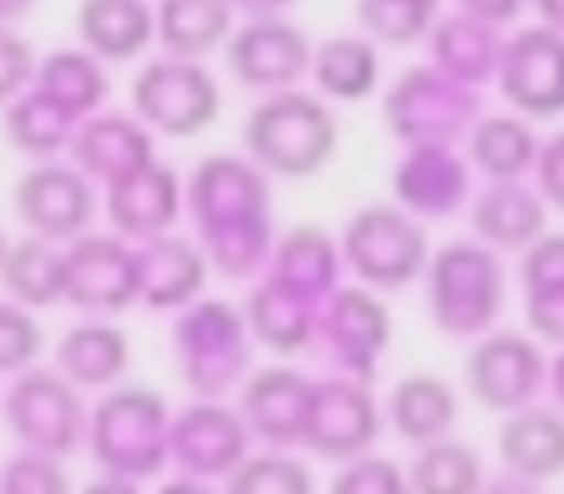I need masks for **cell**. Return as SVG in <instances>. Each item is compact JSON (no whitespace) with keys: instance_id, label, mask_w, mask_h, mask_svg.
<instances>
[{"instance_id":"cell-1","label":"cell","mask_w":564,"mask_h":494,"mask_svg":"<svg viewBox=\"0 0 564 494\" xmlns=\"http://www.w3.org/2000/svg\"><path fill=\"white\" fill-rule=\"evenodd\" d=\"M184 218L208 267L224 277H263L273 252V178L248 154H208L184 178Z\"/></svg>"},{"instance_id":"cell-2","label":"cell","mask_w":564,"mask_h":494,"mask_svg":"<svg viewBox=\"0 0 564 494\" xmlns=\"http://www.w3.org/2000/svg\"><path fill=\"white\" fill-rule=\"evenodd\" d=\"M341 144V124L332 105L307 89L263 95L243 119V154L268 178H317Z\"/></svg>"},{"instance_id":"cell-3","label":"cell","mask_w":564,"mask_h":494,"mask_svg":"<svg viewBox=\"0 0 564 494\" xmlns=\"http://www.w3.org/2000/svg\"><path fill=\"white\" fill-rule=\"evenodd\" d=\"M169 400L154 386H109L99 406H89L85 450L95 455L99 475H119L149 485L169 475Z\"/></svg>"},{"instance_id":"cell-4","label":"cell","mask_w":564,"mask_h":494,"mask_svg":"<svg viewBox=\"0 0 564 494\" xmlns=\"http://www.w3.org/2000/svg\"><path fill=\"white\" fill-rule=\"evenodd\" d=\"M421 282H426L431 327L441 337L476 341L500 327V311H506V267H500V252H490L486 243L456 238L446 248H431Z\"/></svg>"},{"instance_id":"cell-5","label":"cell","mask_w":564,"mask_h":494,"mask_svg":"<svg viewBox=\"0 0 564 494\" xmlns=\"http://www.w3.org/2000/svg\"><path fill=\"white\" fill-rule=\"evenodd\" d=\"M253 331L243 307L218 297H198L174 311V366L194 400H224L253 371Z\"/></svg>"},{"instance_id":"cell-6","label":"cell","mask_w":564,"mask_h":494,"mask_svg":"<svg viewBox=\"0 0 564 494\" xmlns=\"http://www.w3.org/2000/svg\"><path fill=\"white\" fill-rule=\"evenodd\" d=\"M341 248V272H351L357 287H371L381 297L406 292L421 282L431 262V238L426 223L411 218L401 204H367L347 218L337 238Z\"/></svg>"},{"instance_id":"cell-7","label":"cell","mask_w":564,"mask_h":494,"mask_svg":"<svg viewBox=\"0 0 564 494\" xmlns=\"http://www.w3.org/2000/svg\"><path fill=\"white\" fill-rule=\"evenodd\" d=\"M0 416H6V430L15 436L20 450L69 460L85 446V391L69 386L55 366H30L20 376H10V386L0 391Z\"/></svg>"},{"instance_id":"cell-8","label":"cell","mask_w":564,"mask_h":494,"mask_svg":"<svg viewBox=\"0 0 564 494\" xmlns=\"http://www.w3.org/2000/svg\"><path fill=\"white\" fill-rule=\"evenodd\" d=\"M129 99H134L139 124L164 139H198L224 114V85L214 79V69L204 59H178V55L149 59L134 75Z\"/></svg>"},{"instance_id":"cell-9","label":"cell","mask_w":564,"mask_h":494,"mask_svg":"<svg viewBox=\"0 0 564 494\" xmlns=\"http://www.w3.org/2000/svg\"><path fill=\"white\" fill-rule=\"evenodd\" d=\"M381 400L371 391V381H351V376H317L307 386V410H302V446L312 460H327V465H341V460H357L367 450H377L381 440Z\"/></svg>"},{"instance_id":"cell-10","label":"cell","mask_w":564,"mask_h":494,"mask_svg":"<svg viewBox=\"0 0 564 494\" xmlns=\"http://www.w3.org/2000/svg\"><path fill=\"white\" fill-rule=\"evenodd\" d=\"M486 114L480 89L456 85L431 65H411L387 89V129L401 144H460L470 124Z\"/></svg>"},{"instance_id":"cell-11","label":"cell","mask_w":564,"mask_h":494,"mask_svg":"<svg viewBox=\"0 0 564 494\" xmlns=\"http://www.w3.org/2000/svg\"><path fill=\"white\" fill-rule=\"evenodd\" d=\"M387 347H391V311H387V301H381V292L341 282L317 307L312 351H317L337 376L377 381Z\"/></svg>"},{"instance_id":"cell-12","label":"cell","mask_w":564,"mask_h":494,"mask_svg":"<svg viewBox=\"0 0 564 494\" xmlns=\"http://www.w3.org/2000/svg\"><path fill=\"white\" fill-rule=\"evenodd\" d=\"M10 208H15L20 228L45 243H75L95 228L99 218V188L89 174H79L69 158H45L30 164L10 188Z\"/></svg>"},{"instance_id":"cell-13","label":"cell","mask_w":564,"mask_h":494,"mask_svg":"<svg viewBox=\"0 0 564 494\" xmlns=\"http://www.w3.org/2000/svg\"><path fill=\"white\" fill-rule=\"evenodd\" d=\"M545 371H550V351L530 331L496 327L470 341L466 396H476V406L490 410V416H510V410L535 406L545 396Z\"/></svg>"},{"instance_id":"cell-14","label":"cell","mask_w":564,"mask_h":494,"mask_svg":"<svg viewBox=\"0 0 564 494\" xmlns=\"http://www.w3.org/2000/svg\"><path fill=\"white\" fill-rule=\"evenodd\" d=\"M65 307L79 317H119L139 307V257L119 233H95L65 243Z\"/></svg>"},{"instance_id":"cell-15","label":"cell","mask_w":564,"mask_h":494,"mask_svg":"<svg viewBox=\"0 0 564 494\" xmlns=\"http://www.w3.org/2000/svg\"><path fill=\"white\" fill-rule=\"evenodd\" d=\"M248 455H253V436L228 400H188L169 420V470L178 475L224 485Z\"/></svg>"},{"instance_id":"cell-16","label":"cell","mask_w":564,"mask_h":494,"mask_svg":"<svg viewBox=\"0 0 564 494\" xmlns=\"http://www.w3.org/2000/svg\"><path fill=\"white\" fill-rule=\"evenodd\" d=\"M496 89L520 119H560L564 114V35L550 25H525L500 45Z\"/></svg>"},{"instance_id":"cell-17","label":"cell","mask_w":564,"mask_h":494,"mask_svg":"<svg viewBox=\"0 0 564 494\" xmlns=\"http://www.w3.org/2000/svg\"><path fill=\"white\" fill-rule=\"evenodd\" d=\"M224 59H228L234 85L253 89V95L263 99V95H278V89H297L302 79H307L312 40L282 15L243 20V25H234V35H228Z\"/></svg>"},{"instance_id":"cell-18","label":"cell","mask_w":564,"mask_h":494,"mask_svg":"<svg viewBox=\"0 0 564 494\" xmlns=\"http://www.w3.org/2000/svg\"><path fill=\"white\" fill-rule=\"evenodd\" d=\"M99 213H105L109 233L129 238V243L164 238V233H174L178 218H184V178H178L174 164L149 158V164L134 168V174L105 184Z\"/></svg>"},{"instance_id":"cell-19","label":"cell","mask_w":564,"mask_h":494,"mask_svg":"<svg viewBox=\"0 0 564 494\" xmlns=\"http://www.w3.org/2000/svg\"><path fill=\"white\" fill-rule=\"evenodd\" d=\"M391 204H401L421 223H446L470 208V164L456 144H411L391 168Z\"/></svg>"},{"instance_id":"cell-20","label":"cell","mask_w":564,"mask_h":494,"mask_svg":"<svg viewBox=\"0 0 564 494\" xmlns=\"http://www.w3.org/2000/svg\"><path fill=\"white\" fill-rule=\"evenodd\" d=\"M307 386H312V376H302V366H288V361H268V366L248 371V381L238 386V416H243L253 446H263V450L302 446Z\"/></svg>"},{"instance_id":"cell-21","label":"cell","mask_w":564,"mask_h":494,"mask_svg":"<svg viewBox=\"0 0 564 494\" xmlns=\"http://www.w3.org/2000/svg\"><path fill=\"white\" fill-rule=\"evenodd\" d=\"M134 257H139V307L149 311H184L188 301L204 297L208 277H214L204 248L184 233L134 243Z\"/></svg>"},{"instance_id":"cell-22","label":"cell","mask_w":564,"mask_h":494,"mask_svg":"<svg viewBox=\"0 0 564 494\" xmlns=\"http://www.w3.org/2000/svg\"><path fill=\"white\" fill-rule=\"evenodd\" d=\"M470 238L486 243L490 252H525L545 233V198L535 194V184L525 178H506V184H486L480 194H470Z\"/></svg>"},{"instance_id":"cell-23","label":"cell","mask_w":564,"mask_h":494,"mask_svg":"<svg viewBox=\"0 0 564 494\" xmlns=\"http://www.w3.org/2000/svg\"><path fill=\"white\" fill-rule=\"evenodd\" d=\"M149 158H159L154 134L134 114H115V109L79 119L75 139H69V164L79 174H89L95 184H115V178L134 174L139 164H149Z\"/></svg>"},{"instance_id":"cell-24","label":"cell","mask_w":564,"mask_h":494,"mask_svg":"<svg viewBox=\"0 0 564 494\" xmlns=\"http://www.w3.org/2000/svg\"><path fill=\"white\" fill-rule=\"evenodd\" d=\"M129 361H134V347L115 317H79L55 341V371L79 391L119 386L129 376Z\"/></svg>"},{"instance_id":"cell-25","label":"cell","mask_w":564,"mask_h":494,"mask_svg":"<svg viewBox=\"0 0 564 494\" xmlns=\"http://www.w3.org/2000/svg\"><path fill=\"white\" fill-rule=\"evenodd\" d=\"M381 416H387V426L397 430L411 450L431 446V440L456 436V426H460V391L451 386L446 376H436V371H411V376H401L397 386L387 391Z\"/></svg>"},{"instance_id":"cell-26","label":"cell","mask_w":564,"mask_h":494,"mask_svg":"<svg viewBox=\"0 0 564 494\" xmlns=\"http://www.w3.org/2000/svg\"><path fill=\"white\" fill-rule=\"evenodd\" d=\"M263 277H273L278 287L297 292L307 301H327L341 287V248L327 228L297 223L288 233H278L273 252H268Z\"/></svg>"},{"instance_id":"cell-27","label":"cell","mask_w":564,"mask_h":494,"mask_svg":"<svg viewBox=\"0 0 564 494\" xmlns=\"http://www.w3.org/2000/svg\"><path fill=\"white\" fill-rule=\"evenodd\" d=\"M75 35L105 65H134L154 50V0H79Z\"/></svg>"},{"instance_id":"cell-28","label":"cell","mask_w":564,"mask_h":494,"mask_svg":"<svg viewBox=\"0 0 564 494\" xmlns=\"http://www.w3.org/2000/svg\"><path fill=\"white\" fill-rule=\"evenodd\" d=\"M500 465L540 485L564 475V410L555 400L520 406L500 420Z\"/></svg>"},{"instance_id":"cell-29","label":"cell","mask_w":564,"mask_h":494,"mask_svg":"<svg viewBox=\"0 0 564 494\" xmlns=\"http://www.w3.org/2000/svg\"><path fill=\"white\" fill-rule=\"evenodd\" d=\"M317 307L322 301L297 297V292L278 287L273 277H258L243 301V321L263 351H273V356H302V351H312Z\"/></svg>"},{"instance_id":"cell-30","label":"cell","mask_w":564,"mask_h":494,"mask_svg":"<svg viewBox=\"0 0 564 494\" xmlns=\"http://www.w3.org/2000/svg\"><path fill=\"white\" fill-rule=\"evenodd\" d=\"M431 40V69H441L446 79H456V85H490L496 79V65H500V25H486V20L476 15H446L436 20V25L426 30Z\"/></svg>"},{"instance_id":"cell-31","label":"cell","mask_w":564,"mask_h":494,"mask_svg":"<svg viewBox=\"0 0 564 494\" xmlns=\"http://www.w3.org/2000/svg\"><path fill=\"white\" fill-rule=\"evenodd\" d=\"M307 79L327 105H361L381 89V50L367 35H327L312 45Z\"/></svg>"},{"instance_id":"cell-32","label":"cell","mask_w":564,"mask_h":494,"mask_svg":"<svg viewBox=\"0 0 564 494\" xmlns=\"http://www.w3.org/2000/svg\"><path fill=\"white\" fill-rule=\"evenodd\" d=\"M525 331L540 347H564V233H540L520 252Z\"/></svg>"},{"instance_id":"cell-33","label":"cell","mask_w":564,"mask_h":494,"mask_svg":"<svg viewBox=\"0 0 564 494\" xmlns=\"http://www.w3.org/2000/svg\"><path fill=\"white\" fill-rule=\"evenodd\" d=\"M234 35V6L228 0H154V45L178 59L218 55Z\"/></svg>"},{"instance_id":"cell-34","label":"cell","mask_w":564,"mask_h":494,"mask_svg":"<svg viewBox=\"0 0 564 494\" xmlns=\"http://www.w3.org/2000/svg\"><path fill=\"white\" fill-rule=\"evenodd\" d=\"M540 154V134L530 119L520 114H480L466 134V158L476 174H486L490 184H506V178H530Z\"/></svg>"},{"instance_id":"cell-35","label":"cell","mask_w":564,"mask_h":494,"mask_svg":"<svg viewBox=\"0 0 564 494\" xmlns=\"http://www.w3.org/2000/svg\"><path fill=\"white\" fill-rule=\"evenodd\" d=\"M0 287L10 301L30 311L65 307V248L45 243V238H15L0 262Z\"/></svg>"},{"instance_id":"cell-36","label":"cell","mask_w":564,"mask_h":494,"mask_svg":"<svg viewBox=\"0 0 564 494\" xmlns=\"http://www.w3.org/2000/svg\"><path fill=\"white\" fill-rule=\"evenodd\" d=\"M0 129H6V144L15 149V154L35 158V164H45V158H59L69 154V139H75L79 119L69 114L65 105H55L50 95H40L35 85L25 89V95L15 99V105L0 109Z\"/></svg>"},{"instance_id":"cell-37","label":"cell","mask_w":564,"mask_h":494,"mask_svg":"<svg viewBox=\"0 0 564 494\" xmlns=\"http://www.w3.org/2000/svg\"><path fill=\"white\" fill-rule=\"evenodd\" d=\"M35 89L50 95L55 105H65L75 119H89V114H99L109 99V65L89 55L85 45L50 50L35 65Z\"/></svg>"},{"instance_id":"cell-38","label":"cell","mask_w":564,"mask_h":494,"mask_svg":"<svg viewBox=\"0 0 564 494\" xmlns=\"http://www.w3.org/2000/svg\"><path fill=\"white\" fill-rule=\"evenodd\" d=\"M406 485L411 494H480V485H486V460L460 436L431 440V446H416V455H411Z\"/></svg>"},{"instance_id":"cell-39","label":"cell","mask_w":564,"mask_h":494,"mask_svg":"<svg viewBox=\"0 0 564 494\" xmlns=\"http://www.w3.org/2000/svg\"><path fill=\"white\" fill-rule=\"evenodd\" d=\"M224 494H317V480L297 450H253L224 480Z\"/></svg>"},{"instance_id":"cell-40","label":"cell","mask_w":564,"mask_h":494,"mask_svg":"<svg viewBox=\"0 0 564 494\" xmlns=\"http://www.w3.org/2000/svg\"><path fill=\"white\" fill-rule=\"evenodd\" d=\"M361 35L377 45H421L436 25V6H411V0H357Z\"/></svg>"},{"instance_id":"cell-41","label":"cell","mask_w":564,"mask_h":494,"mask_svg":"<svg viewBox=\"0 0 564 494\" xmlns=\"http://www.w3.org/2000/svg\"><path fill=\"white\" fill-rule=\"evenodd\" d=\"M40 356H45V327H40V317L30 307H20V301L0 297V376H20V371L40 366Z\"/></svg>"},{"instance_id":"cell-42","label":"cell","mask_w":564,"mask_h":494,"mask_svg":"<svg viewBox=\"0 0 564 494\" xmlns=\"http://www.w3.org/2000/svg\"><path fill=\"white\" fill-rule=\"evenodd\" d=\"M0 494H75V480L59 455L15 450L10 460H0Z\"/></svg>"},{"instance_id":"cell-43","label":"cell","mask_w":564,"mask_h":494,"mask_svg":"<svg viewBox=\"0 0 564 494\" xmlns=\"http://www.w3.org/2000/svg\"><path fill=\"white\" fill-rule=\"evenodd\" d=\"M327 494H411L406 465H397V460L367 450V455H357V460H341Z\"/></svg>"},{"instance_id":"cell-44","label":"cell","mask_w":564,"mask_h":494,"mask_svg":"<svg viewBox=\"0 0 564 494\" xmlns=\"http://www.w3.org/2000/svg\"><path fill=\"white\" fill-rule=\"evenodd\" d=\"M35 50L15 25H0V109L15 105L30 85H35Z\"/></svg>"},{"instance_id":"cell-45","label":"cell","mask_w":564,"mask_h":494,"mask_svg":"<svg viewBox=\"0 0 564 494\" xmlns=\"http://www.w3.org/2000/svg\"><path fill=\"white\" fill-rule=\"evenodd\" d=\"M530 178H535V194L545 198V208L564 213V129H555L550 139H540V154H535Z\"/></svg>"},{"instance_id":"cell-46","label":"cell","mask_w":564,"mask_h":494,"mask_svg":"<svg viewBox=\"0 0 564 494\" xmlns=\"http://www.w3.org/2000/svg\"><path fill=\"white\" fill-rule=\"evenodd\" d=\"M456 6H460V15H476V20H486V25H510L530 0H456Z\"/></svg>"},{"instance_id":"cell-47","label":"cell","mask_w":564,"mask_h":494,"mask_svg":"<svg viewBox=\"0 0 564 494\" xmlns=\"http://www.w3.org/2000/svg\"><path fill=\"white\" fill-rule=\"evenodd\" d=\"M480 494H545V485H540V480L516 475V470H500V475H486Z\"/></svg>"},{"instance_id":"cell-48","label":"cell","mask_w":564,"mask_h":494,"mask_svg":"<svg viewBox=\"0 0 564 494\" xmlns=\"http://www.w3.org/2000/svg\"><path fill=\"white\" fill-rule=\"evenodd\" d=\"M228 6H234V15L243 10L248 20H273V15H288L297 0H228Z\"/></svg>"},{"instance_id":"cell-49","label":"cell","mask_w":564,"mask_h":494,"mask_svg":"<svg viewBox=\"0 0 564 494\" xmlns=\"http://www.w3.org/2000/svg\"><path fill=\"white\" fill-rule=\"evenodd\" d=\"M154 494H224L214 480H194V475H174V480H159Z\"/></svg>"},{"instance_id":"cell-50","label":"cell","mask_w":564,"mask_h":494,"mask_svg":"<svg viewBox=\"0 0 564 494\" xmlns=\"http://www.w3.org/2000/svg\"><path fill=\"white\" fill-rule=\"evenodd\" d=\"M75 494H144V485H134V480H119V475H99V480H89V485L75 490Z\"/></svg>"},{"instance_id":"cell-51","label":"cell","mask_w":564,"mask_h":494,"mask_svg":"<svg viewBox=\"0 0 564 494\" xmlns=\"http://www.w3.org/2000/svg\"><path fill=\"white\" fill-rule=\"evenodd\" d=\"M545 391H550V400L564 410V347L550 356V371H545Z\"/></svg>"},{"instance_id":"cell-52","label":"cell","mask_w":564,"mask_h":494,"mask_svg":"<svg viewBox=\"0 0 564 494\" xmlns=\"http://www.w3.org/2000/svg\"><path fill=\"white\" fill-rule=\"evenodd\" d=\"M530 6H535L540 25H550V30H560L564 35V0H530Z\"/></svg>"},{"instance_id":"cell-53","label":"cell","mask_w":564,"mask_h":494,"mask_svg":"<svg viewBox=\"0 0 564 494\" xmlns=\"http://www.w3.org/2000/svg\"><path fill=\"white\" fill-rule=\"evenodd\" d=\"M40 0H0V25H15L20 15H30Z\"/></svg>"},{"instance_id":"cell-54","label":"cell","mask_w":564,"mask_h":494,"mask_svg":"<svg viewBox=\"0 0 564 494\" xmlns=\"http://www.w3.org/2000/svg\"><path fill=\"white\" fill-rule=\"evenodd\" d=\"M6 248H10V238H6V233H0V262H6Z\"/></svg>"},{"instance_id":"cell-55","label":"cell","mask_w":564,"mask_h":494,"mask_svg":"<svg viewBox=\"0 0 564 494\" xmlns=\"http://www.w3.org/2000/svg\"><path fill=\"white\" fill-rule=\"evenodd\" d=\"M411 6H441V0H411Z\"/></svg>"}]
</instances>
